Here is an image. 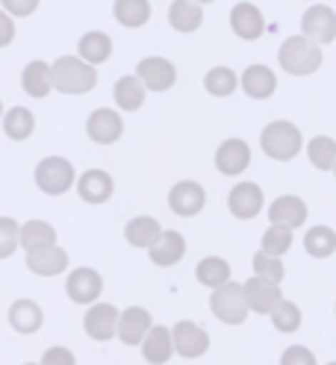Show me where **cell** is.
Masks as SVG:
<instances>
[{
    "instance_id": "obj_1",
    "label": "cell",
    "mask_w": 336,
    "mask_h": 365,
    "mask_svg": "<svg viewBox=\"0 0 336 365\" xmlns=\"http://www.w3.org/2000/svg\"><path fill=\"white\" fill-rule=\"evenodd\" d=\"M322 44H316L312 38H307L304 33L301 36H289L283 44H280V51H278V62L286 74H292V77H310V74H316L319 68H322Z\"/></svg>"
},
{
    "instance_id": "obj_2",
    "label": "cell",
    "mask_w": 336,
    "mask_h": 365,
    "mask_svg": "<svg viewBox=\"0 0 336 365\" xmlns=\"http://www.w3.org/2000/svg\"><path fill=\"white\" fill-rule=\"evenodd\" d=\"M54 88L62 95H88L98 86V68L80 56H59L51 65Z\"/></svg>"
},
{
    "instance_id": "obj_3",
    "label": "cell",
    "mask_w": 336,
    "mask_h": 365,
    "mask_svg": "<svg viewBox=\"0 0 336 365\" xmlns=\"http://www.w3.org/2000/svg\"><path fill=\"white\" fill-rule=\"evenodd\" d=\"M260 148L265 156L278 159V163H289V159H295L304 148L301 130L292 121H272L260 133Z\"/></svg>"
},
{
    "instance_id": "obj_4",
    "label": "cell",
    "mask_w": 336,
    "mask_h": 365,
    "mask_svg": "<svg viewBox=\"0 0 336 365\" xmlns=\"http://www.w3.org/2000/svg\"><path fill=\"white\" fill-rule=\"evenodd\" d=\"M210 309H213V315L218 318V322L230 324V327L245 324V322H248V312H251L248 301H245L242 286L233 283V280H228L224 286H215V289H213V294H210Z\"/></svg>"
},
{
    "instance_id": "obj_5",
    "label": "cell",
    "mask_w": 336,
    "mask_h": 365,
    "mask_svg": "<svg viewBox=\"0 0 336 365\" xmlns=\"http://www.w3.org/2000/svg\"><path fill=\"white\" fill-rule=\"evenodd\" d=\"M77 182V174H74V165L68 163L65 156H44L41 163L36 165V186L51 195V197H59L65 192H71Z\"/></svg>"
},
{
    "instance_id": "obj_6",
    "label": "cell",
    "mask_w": 336,
    "mask_h": 365,
    "mask_svg": "<svg viewBox=\"0 0 336 365\" xmlns=\"http://www.w3.org/2000/svg\"><path fill=\"white\" fill-rule=\"evenodd\" d=\"M118 309L112 307V304H88V312L83 315V330L88 339H95V341H109V339H116L118 336Z\"/></svg>"
},
{
    "instance_id": "obj_7",
    "label": "cell",
    "mask_w": 336,
    "mask_h": 365,
    "mask_svg": "<svg viewBox=\"0 0 336 365\" xmlns=\"http://www.w3.org/2000/svg\"><path fill=\"white\" fill-rule=\"evenodd\" d=\"M168 207L174 215L192 218L207 207V192L195 180H180V182H174L171 192H168Z\"/></svg>"
},
{
    "instance_id": "obj_8",
    "label": "cell",
    "mask_w": 336,
    "mask_h": 365,
    "mask_svg": "<svg viewBox=\"0 0 336 365\" xmlns=\"http://www.w3.org/2000/svg\"><path fill=\"white\" fill-rule=\"evenodd\" d=\"M171 339H174V354H180L183 359H198L210 351V333L195 322H177Z\"/></svg>"
},
{
    "instance_id": "obj_9",
    "label": "cell",
    "mask_w": 336,
    "mask_h": 365,
    "mask_svg": "<svg viewBox=\"0 0 336 365\" xmlns=\"http://www.w3.org/2000/svg\"><path fill=\"white\" fill-rule=\"evenodd\" d=\"M301 33L316 44H330L336 38V12L325 4H312L301 15Z\"/></svg>"
},
{
    "instance_id": "obj_10",
    "label": "cell",
    "mask_w": 336,
    "mask_h": 365,
    "mask_svg": "<svg viewBox=\"0 0 336 365\" xmlns=\"http://www.w3.org/2000/svg\"><path fill=\"white\" fill-rule=\"evenodd\" d=\"M242 292H245V301H248L251 312H260V315H272V309L283 301L280 283L265 280L260 274H254L248 283H242Z\"/></svg>"
},
{
    "instance_id": "obj_11",
    "label": "cell",
    "mask_w": 336,
    "mask_h": 365,
    "mask_svg": "<svg viewBox=\"0 0 336 365\" xmlns=\"http://www.w3.org/2000/svg\"><path fill=\"white\" fill-rule=\"evenodd\" d=\"M136 77L145 83L148 91H168L177 83V68L166 56H145L136 65Z\"/></svg>"
},
{
    "instance_id": "obj_12",
    "label": "cell",
    "mask_w": 336,
    "mask_h": 365,
    "mask_svg": "<svg viewBox=\"0 0 336 365\" xmlns=\"http://www.w3.org/2000/svg\"><path fill=\"white\" fill-rule=\"evenodd\" d=\"M228 210L233 218L239 221H251L263 212V189L257 186V182H236V186L230 189L228 195Z\"/></svg>"
},
{
    "instance_id": "obj_13",
    "label": "cell",
    "mask_w": 336,
    "mask_h": 365,
    "mask_svg": "<svg viewBox=\"0 0 336 365\" xmlns=\"http://www.w3.org/2000/svg\"><path fill=\"white\" fill-rule=\"evenodd\" d=\"M86 133L95 145H116L124 135V121L116 109H95L86 118Z\"/></svg>"
},
{
    "instance_id": "obj_14",
    "label": "cell",
    "mask_w": 336,
    "mask_h": 365,
    "mask_svg": "<svg viewBox=\"0 0 336 365\" xmlns=\"http://www.w3.org/2000/svg\"><path fill=\"white\" fill-rule=\"evenodd\" d=\"M65 292L74 304H95L103 292V277L95 271V268H74L65 280Z\"/></svg>"
},
{
    "instance_id": "obj_15",
    "label": "cell",
    "mask_w": 336,
    "mask_h": 365,
    "mask_svg": "<svg viewBox=\"0 0 336 365\" xmlns=\"http://www.w3.org/2000/svg\"><path fill=\"white\" fill-rule=\"evenodd\" d=\"M251 165V148L245 139H224L215 150V168L224 177H239Z\"/></svg>"
},
{
    "instance_id": "obj_16",
    "label": "cell",
    "mask_w": 336,
    "mask_h": 365,
    "mask_svg": "<svg viewBox=\"0 0 336 365\" xmlns=\"http://www.w3.org/2000/svg\"><path fill=\"white\" fill-rule=\"evenodd\" d=\"M112 192H116V182H112V177L103 168H88V171H83L77 177V195L86 203L101 207V203H106L112 197Z\"/></svg>"
},
{
    "instance_id": "obj_17",
    "label": "cell",
    "mask_w": 336,
    "mask_h": 365,
    "mask_svg": "<svg viewBox=\"0 0 336 365\" xmlns=\"http://www.w3.org/2000/svg\"><path fill=\"white\" fill-rule=\"evenodd\" d=\"M153 327V318L145 307H127L121 315H118V339H121V345H130V348H136L142 345V339L145 333Z\"/></svg>"
},
{
    "instance_id": "obj_18",
    "label": "cell",
    "mask_w": 336,
    "mask_h": 365,
    "mask_svg": "<svg viewBox=\"0 0 336 365\" xmlns=\"http://www.w3.org/2000/svg\"><path fill=\"white\" fill-rule=\"evenodd\" d=\"M148 257L153 265H160V268H171L177 265L183 257H186V239L183 233H177V230H163L160 239H156L151 247H148Z\"/></svg>"
},
{
    "instance_id": "obj_19",
    "label": "cell",
    "mask_w": 336,
    "mask_h": 365,
    "mask_svg": "<svg viewBox=\"0 0 336 365\" xmlns=\"http://www.w3.org/2000/svg\"><path fill=\"white\" fill-rule=\"evenodd\" d=\"M239 86L248 98L254 101H268L278 91V77L268 65H248L239 77Z\"/></svg>"
},
{
    "instance_id": "obj_20",
    "label": "cell",
    "mask_w": 336,
    "mask_h": 365,
    "mask_svg": "<svg viewBox=\"0 0 336 365\" xmlns=\"http://www.w3.org/2000/svg\"><path fill=\"white\" fill-rule=\"evenodd\" d=\"M268 221L289 227V230H298L307 221V203L298 195H280L278 200H272V207H268Z\"/></svg>"
},
{
    "instance_id": "obj_21",
    "label": "cell",
    "mask_w": 336,
    "mask_h": 365,
    "mask_svg": "<svg viewBox=\"0 0 336 365\" xmlns=\"http://www.w3.org/2000/svg\"><path fill=\"white\" fill-rule=\"evenodd\" d=\"M27 268L39 277H56V274L68 271V254L56 245H48V247H39V250H30L27 254Z\"/></svg>"
},
{
    "instance_id": "obj_22",
    "label": "cell",
    "mask_w": 336,
    "mask_h": 365,
    "mask_svg": "<svg viewBox=\"0 0 336 365\" xmlns=\"http://www.w3.org/2000/svg\"><path fill=\"white\" fill-rule=\"evenodd\" d=\"M230 30L242 38V41H257L265 30L263 12L254 4H236L230 9Z\"/></svg>"
},
{
    "instance_id": "obj_23",
    "label": "cell",
    "mask_w": 336,
    "mask_h": 365,
    "mask_svg": "<svg viewBox=\"0 0 336 365\" xmlns=\"http://www.w3.org/2000/svg\"><path fill=\"white\" fill-rule=\"evenodd\" d=\"M142 356L148 365H166L174 356V339L171 330L163 324H153L142 339Z\"/></svg>"
},
{
    "instance_id": "obj_24",
    "label": "cell",
    "mask_w": 336,
    "mask_h": 365,
    "mask_svg": "<svg viewBox=\"0 0 336 365\" xmlns=\"http://www.w3.org/2000/svg\"><path fill=\"white\" fill-rule=\"evenodd\" d=\"M41 324H44V312H41V307H39L36 301L21 298V301H15V304L9 307V327H12L15 333L33 336V333L41 330Z\"/></svg>"
},
{
    "instance_id": "obj_25",
    "label": "cell",
    "mask_w": 336,
    "mask_h": 365,
    "mask_svg": "<svg viewBox=\"0 0 336 365\" xmlns=\"http://www.w3.org/2000/svg\"><path fill=\"white\" fill-rule=\"evenodd\" d=\"M21 86L30 98H48L51 88H54V74H51V65L44 59H33L24 71H21Z\"/></svg>"
},
{
    "instance_id": "obj_26",
    "label": "cell",
    "mask_w": 336,
    "mask_h": 365,
    "mask_svg": "<svg viewBox=\"0 0 336 365\" xmlns=\"http://www.w3.org/2000/svg\"><path fill=\"white\" fill-rule=\"evenodd\" d=\"M168 24L177 33H195L200 24H204V9L195 0H174L168 6Z\"/></svg>"
},
{
    "instance_id": "obj_27",
    "label": "cell",
    "mask_w": 336,
    "mask_h": 365,
    "mask_svg": "<svg viewBox=\"0 0 336 365\" xmlns=\"http://www.w3.org/2000/svg\"><path fill=\"white\" fill-rule=\"evenodd\" d=\"M160 233H163L160 221L151 218V215H136V218H130L127 227H124V239L133 247H142V250H148L156 239H160Z\"/></svg>"
},
{
    "instance_id": "obj_28",
    "label": "cell",
    "mask_w": 336,
    "mask_h": 365,
    "mask_svg": "<svg viewBox=\"0 0 336 365\" xmlns=\"http://www.w3.org/2000/svg\"><path fill=\"white\" fill-rule=\"evenodd\" d=\"M77 56L86 59L88 65H103L109 56H112V38L101 30H92V33H86L80 41H77Z\"/></svg>"
},
{
    "instance_id": "obj_29",
    "label": "cell",
    "mask_w": 336,
    "mask_h": 365,
    "mask_svg": "<svg viewBox=\"0 0 336 365\" xmlns=\"http://www.w3.org/2000/svg\"><path fill=\"white\" fill-rule=\"evenodd\" d=\"M151 0H116L112 4V15H116V21L121 27H130V30H136V27H145L148 21H151Z\"/></svg>"
},
{
    "instance_id": "obj_30",
    "label": "cell",
    "mask_w": 336,
    "mask_h": 365,
    "mask_svg": "<svg viewBox=\"0 0 336 365\" xmlns=\"http://www.w3.org/2000/svg\"><path fill=\"white\" fill-rule=\"evenodd\" d=\"M112 98H116V106L121 112H136L142 109L145 103V83L136 77V74H130V77H121L116 83V88H112Z\"/></svg>"
},
{
    "instance_id": "obj_31",
    "label": "cell",
    "mask_w": 336,
    "mask_h": 365,
    "mask_svg": "<svg viewBox=\"0 0 336 365\" xmlns=\"http://www.w3.org/2000/svg\"><path fill=\"white\" fill-rule=\"evenodd\" d=\"M304 250H307L312 259L333 257L336 254V233H333V227H327V224L310 227L307 236H304Z\"/></svg>"
},
{
    "instance_id": "obj_32",
    "label": "cell",
    "mask_w": 336,
    "mask_h": 365,
    "mask_svg": "<svg viewBox=\"0 0 336 365\" xmlns=\"http://www.w3.org/2000/svg\"><path fill=\"white\" fill-rule=\"evenodd\" d=\"M36 130V115L27 109V106H12L6 109L4 115V133L9 135L12 142H27Z\"/></svg>"
},
{
    "instance_id": "obj_33",
    "label": "cell",
    "mask_w": 336,
    "mask_h": 365,
    "mask_svg": "<svg viewBox=\"0 0 336 365\" xmlns=\"http://www.w3.org/2000/svg\"><path fill=\"white\" fill-rule=\"evenodd\" d=\"M195 277H198L200 286H207V289L224 286L230 280V262L221 259V257H204L195 265Z\"/></svg>"
},
{
    "instance_id": "obj_34",
    "label": "cell",
    "mask_w": 336,
    "mask_h": 365,
    "mask_svg": "<svg viewBox=\"0 0 336 365\" xmlns=\"http://www.w3.org/2000/svg\"><path fill=\"white\" fill-rule=\"evenodd\" d=\"M48 245H56V230L48 224V221H27L21 224V247L27 250H39V247H48Z\"/></svg>"
},
{
    "instance_id": "obj_35",
    "label": "cell",
    "mask_w": 336,
    "mask_h": 365,
    "mask_svg": "<svg viewBox=\"0 0 336 365\" xmlns=\"http://www.w3.org/2000/svg\"><path fill=\"white\" fill-rule=\"evenodd\" d=\"M204 88L210 91L213 98H230L233 91L239 88V77H236L233 68L215 65V68H210L207 77H204Z\"/></svg>"
},
{
    "instance_id": "obj_36",
    "label": "cell",
    "mask_w": 336,
    "mask_h": 365,
    "mask_svg": "<svg viewBox=\"0 0 336 365\" xmlns=\"http://www.w3.org/2000/svg\"><path fill=\"white\" fill-rule=\"evenodd\" d=\"M307 156H310L312 168L333 171V163H336V139H330V135H316V139H310Z\"/></svg>"
},
{
    "instance_id": "obj_37",
    "label": "cell",
    "mask_w": 336,
    "mask_h": 365,
    "mask_svg": "<svg viewBox=\"0 0 336 365\" xmlns=\"http://www.w3.org/2000/svg\"><path fill=\"white\" fill-rule=\"evenodd\" d=\"M301 322H304L301 307L292 304V301H280V304L272 309V324H275V330H280V333H298V330H301Z\"/></svg>"
},
{
    "instance_id": "obj_38",
    "label": "cell",
    "mask_w": 336,
    "mask_h": 365,
    "mask_svg": "<svg viewBox=\"0 0 336 365\" xmlns=\"http://www.w3.org/2000/svg\"><path fill=\"white\" fill-rule=\"evenodd\" d=\"M289 247H292V230H289V227L272 224V227H268V230L263 233L260 250H265V254H272V257H283Z\"/></svg>"
},
{
    "instance_id": "obj_39",
    "label": "cell",
    "mask_w": 336,
    "mask_h": 365,
    "mask_svg": "<svg viewBox=\"0 0 336 365\" xmlns=\"http://www.w3.org/2000/svg\"><path fill=\"white\" fill-rule=\"evenodd\" d=\"M21 247V224L9 215H0V259H9Z\"/></svg>"
},
{
    "instance_id": "obj_40",
    "label": "cell",
    "mask_w": 336,
    "mask_h": 365,
    "mask_svg": "<svg viewBox=\"0 0 336 365\" xmlns=\"http://www.w3.org/2000/svg\"><path fill=\"white\" fill-rule=\"evenodd\" d=\"M254 271L260 274V277L275 280V283H280L286 277V268H283L280 257H272V254H265V250H257L254 254Z\"/></svg>"
},
{
    "instance_id": "obj_41",
    "label": "cell",
    "mask_w": 336,
    "mask_h": 365,
    "mask_svg": "<svg viewBox=\"0 0 336 365\" xmlns=\"http://www.w3.org/2000/svg\"><path fill=\"white\" fill-rule=\"evenodd\" d=\"M280 365H319L316 362V354L304 345H292L280 354Z\"/></svg>"
},
{
    "instance_id": "obj_42",
    "label": "cell",
    "mask_w": 336,
    "mask_h": 365,
    "mask_svg": "<svg viewBox=\"0 0 336 365\" xmlns=\"http://www.w3.org/2000/svg\"><path fill=\"white\" fill-rule=\"evenodd\" d=\"M41 365H77V359H74V354H71L68 348L54 345V348H48V351H44V356H41Z\"/></svg>"
},
{
    "instance_id": "obj_43",
    "label": "cell",
    "mask_w": 336,
    "mask_h": 365,
    "mask_svg": "<svg viewBox=\"0 0 336 365\" xmlns=\"http://www.w3.org/2000/svg\"><path fill=\"white\" fill-rule=\"evenodd\" d=\"M0 4H4V9L12 18H27V15H33L39 9L41 0H0Z\"/></svg>"
},
{
    "instance_id": "obj_44",
    "label": "cell",
    "mask_w": 336,
    "mask_h": 365,
    "mask_svg": "<svg viewBox=\"0 0 336 365\" xmlns=\"http://www.w3.org/2000/svg\"><path fill=\"white\" fill-rule=\"evenodd\" d=\"M15 41V21L6 9H0V48H9Z\"/></svg>"
},
{
    "instance_id": "obj_45",
    "label": "cell",
    "mask_w": 336,
    "mask_h": 365,
    "mask_svg": "<svg viewBox=\"0 0 336 365\" xmlns=\"http://www.w3.org/2000/svg\"><path fill=\"white\" fill-rule=\"evenodd\" d=\"M195 4H213V0H195Z\"/></svg>"
},
{
    "instance_id": "obj_46",
    "label": "cell",
    "mask_w": 336,
    "mask_h": 365,
    "mask_svg": "<svg viewBox=\"0 0 336 365\" xmlns=\"http://www.w3.org/2000/svg\"><path fill=\"white\" fill-rule=\"evenodd\" d=\"M0 118H4V103H0Z\"/></svg>"
},
{
    "instance_id": "obj_47",
    "label": "cell",
    "mask_w": 336,
    "mask_h": 365,
    "mask_svg": "<svg viewBox=\"0 0 336 365\" xmlns=\"http://www.w3.org/2000/svg\"><path fill=\"white\" fill-rule=\"evenodd\" d=\"M24 365H41V362H24Z\"/></svg>"
},
{
    "instance_id": "obj_48",
    "label": "cell",
    "mask_w": 336,
    "mask_h": 365,
    "mask_svg": "<svg viewBox=\"0 0 336 365\" xmlns=\"http://www.w3.org/2000/svg\"><path fill=\"white\" fill-rule=\"evenodd\" d=\"M307 4H316V0H307Z\"/></svg>"
},
{
    "instance_id": "obj_49",
    "label": "cell",
    "mask_w": 336,
    "mask_h": 365,
    "mask_svg": "<svg viewBox=\"0 0 336 365\" xmlns=\"http://www.w3.org/2000/svg\"><path fill=\"white\" fill-rule=\"evenodd\" d=\"M333 174H336V163H333Z\"/></svg>"
},
{
    "instance_id": "obj_50",
    "label": "cell",
    "mask_w": 336,
    "mask_h": 365,
    "mask_svg": "<svg viewBox=\"0 0 336 365\" xmlns=\"http://www.w3.org/2000/svg\"><path fill=\"white\" fill-rule=\"evenodd\" d=\"M327 365H336V362H327Z\"/></svg>"
},
{
    "instance_id": "obj_51",
    "label": "cell",
    "mask_w": 336,
    "mask_h": 365,
    "mask_svg": "<svg viewBox=\"0 0 336 365\" xmlns=\"http://www.w3.org/2000/svg\"><path fill=\"white\" fill-rule=\"evenodd\" d=\"M333 312H336V304H333Z\"/></svg>"
}]
</instances>
